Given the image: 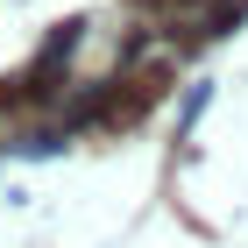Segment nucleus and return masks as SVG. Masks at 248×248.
Masks as SVG:
<instances>
[{"label": "nucleus", "mask_w": 248, "mask_h": 248, "mask_svg": "<svg viewBox=\"0 0 248 248\" xmlns=\"http://www.w3.org/2000/svg\"><path fill=\"white\" fill-rule=\"evenodd\" d=\"M149 15H177V7H191V0H142Z\"/></svg>", "instance_id": "1"}]
</instances>
